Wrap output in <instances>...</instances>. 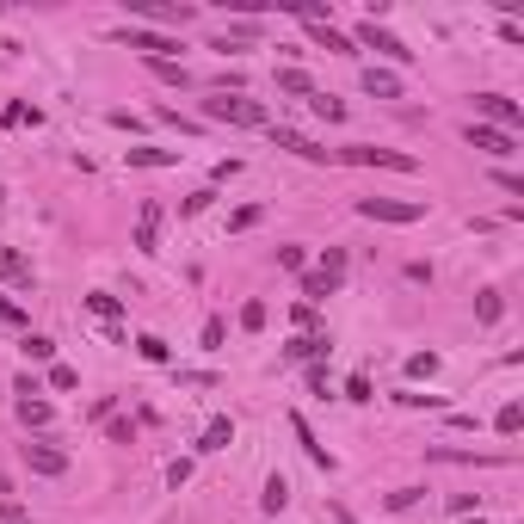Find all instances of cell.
Listing matches in <instances>:
<instances>
[{"label": "cell", "instance_id": "cell-2", "mask_svg": "<svg viewBox=\"0 0 524 524\" xmlns=\"http://www.w3.org/2000/svg\"><path fill=\"white\" fill-rule=\"evenodd\" d=\"M340 284H346V247H327V253H321V266L303 278V303L314 309V303H321V296H333Z\"/></svg>", "mask_w": 524, "mask_h": 524}, {"label": "cell", "instance_id": "cell-20", "mask_svg": "<svg viewBox=\"0 0 524 524\" xmlns=\"http://www.w3.org/2000/svg\"><path fill=\"white\" fill-rule=\"evenodd\" d=\"M173 148H130V167H173Z\"/></svg>", "mask_w": 524, "mask_h": 524}, {"label": "cell", "instance_id": "cell-6", "mask_svg": "<svg viewBox=\"0 0 524 524\" xmlns=\"http://www.w3.org/2000/svg\"><path fill=\"white\" fill-rule=\"evenodd\" d=\"M351 50H377V56H388V62H414V50H407V43H401L395 32H383L377 19H364V25H358Z\"/></svg>", "mask_w": 524, "mask_h": 524}, {"label": "cell", "instance_id": "cell-32", "mask_svg": "<svg viewBox=\"0 0 524 524\" xmlns=\"http://www.w3.org/2000/svg\"><path fill=\"white\" fill-rule=\"evenodd\" d=\"M395 401H401V407H438V395H414V388H401Z\"/></svg>", "mask_w": 524, "mask_h": 524}, {"label": "cell", "instance_id": "cell-30", "mask_svg": "<svg viewBox=\"0 0 524 524\" xmlns=\"http://www.w3.org/2000/svg\"><path fill=\"white\" fill-rule=\"evenodd\" d=\"M74 383H80V377H74L69 364H50V388H74Z\"/></svg>", "mask_w": 524, "mask_h": 524}, {"label": "cell", "instance_id": "cell-16", "mask_svg": "<svg viewBox=\"0 0 524 524\" xmlns=\"http://www.w3.org/2000/svg\"><path fill=\"white\" fill-rule=\"evenodd\" d=\"M309 37L321 43V50H333V56H358V50H351V37L333 32V25H309Z\"/></svg>", "mask_w": 524, "mask_h": 524}, {"label": "cell", "instance_id": "cell-27", "mask_svg": "<svg viewBox=\"0 0 524 524\" xmlns=\"http://www.w3.org/2000/svg\"><path fill=\"white\" fill-rule=\"evenodd\" d=\"M475 314H482V327H493V321H500V290H482V303H475Z\"/></svg>", "mask_w": 524, "mask_h": 524}, {"label": "cell", "instance_id": "cell-31", "mask_svg": "<svg viewBox=\"0 0 524 524\" xmlns=\"http://www.w3.org/2000/svg\"><path fill=\"white\" fill-rule=\"evenodd\" d=\"M346 401H370V377H364V370L346 383Z\"/></svg>", "mask_w": 524, "mask_h": 524}, {"label": "cell", "instance_id": "cell-11", "mask_svg": "<svg viewBox=\"0 0 524 524\" xmlns=\"http://www.w3.org/2000/svg\"><path fill=\"white\" fill-rule=\"evenodd\" d=\"M229 444H235V419H229V414H216L204 432H198V451L210 456V451H229Z\"/></svg>", "mask_w": 524, "mask_h": 524}, {"label": "cell", "instance_id": "cell-35", "mask_svg": "<svg viewBox=\"0 0 524 524\" xmlns=\"http://www.w3.org/2000/svg\"><path fill=\"white\" fill-rule=\"evenodd\" d=\"M0 493H6V475H0Z\"/></svg>", "mask_w": 524, "mask_h": 524}, {"label": "cell", "instance_id": "cell-25", "mask_svg": "<svg viewBox=\"0 0 524 524\" xmlns=\"http://www.w3.org/2000/svg\"><path fill=\"white\" fill-rule=\"evenodd\" d=\"M136 351L148 358V364H167V358H173V351H167V340H154V333H142V340H136Z\"/></svg>", "mask_w": 524, "mask_h": 524}, {"label": "cell", "instance_id": "cell-22", "mask_svg": "<svg viewBox=\"0 0 524 524\" xmlns=\"http://www.w3.org/2000/svg\"><path fill=\"white\" fill-rule=\"evenodd\" d=\"M142 13H148L154 25H185V19H192V6H185V0H179V6H142Z\"/></svg>", "mask_w": 524, "mask_h": 524}, {"label": "cell", "instance_id": "cell-3", "mask_svg": "<svg viewBox=\"0 0 524 524\" xmlns=\"http://www.w3.org/2000/svg\"><path fill=\"white\" fill-rule=\"evenodd\" d=\"M117 43L142 50L148 62H173V56H179V37L173 32H148V25H117Z\"/></svg>", "mask_w": 524, "mask_h": 524}, {"label": "cell", "instance_id": "cell-19", "mask_svg": "<svg viewBox=\"0 0 524 524\" xmlns=\"http://www.w3.org/2000/svg\"><path fill=\"white\" fill-rule=\"evenodd\" d=\"M19 351H25L32 364H50V358H56V340H43V333H25V340H19Z\"/></svg>", "mask_w": 524, "mask_h": 524}, {"label": "cell", "instance_id": "cell-24", "mask_svg": "<svg viewBox=\"0 0 524 524\" xmlns=\"http://www.w3.org/2000/svg\"><path fill=\"white\" fill-rule=\"evenodd\" d=\"M148 69H154V80H167V87H192L185 62H148Z\"/></svg>", "mask_w": 524, "mask_h": 524}, {"label": "cell", "instance_id": "cell-4", "mask_svg": "<svg viewBox=\"0 0 524 524\" xmlns=\"http://www.w3.org/2000/svg\"><path fill=\"white\" fill-rule=\"evenodd\" d=\"M358 216H364V222H395V229H407V222L426 216V204H414V198H358Z\"/></svg>", "mask_w": 524, "mask_h": 524}, {"label": "cell", "instance_id": "cell-17", "mask_svg": "<svg viewBox=\"0 0 524 524\" xmlns=\"http://www.w3.org/2000/svg\"><path fill=\"white\" fill-rule=\"evenodd\" d=\"M278 93H290V99H314V80L303 69H278Z\"/></svg>", "mask_w": 524, "mask_h": 524}, {"label": "cell", "instance_id": "cell-18", "mask_svg": "<svg viewBox=\"0 0 524 524\" xmlns=\"http://www.w3.org/2000/svg\"><path fill=\"white\" fill-rule=\"evenodd\" d=\"M259 506H266V512L278 519L284 506H290V482H284V475H272V482H266V500H259Z\"/></svg>", "mask_w": 524, "mask_h": 524}, {"label": "cell", "instance_id": "cell-7", "mask_svg": "<svg viewBox=\"0 0 524 524\" xmlns=\"http://www.w3.org/2000/svg\"><path fill=\"white\" fill-rule=\"evenodd\" d=\"M475 111L488 117V130H506V136H519V124H524V111L506 93H475Z\"/></svg>", "mask_w": 524, "mask_h": 524}, {"label": "cell", "instance_id": "cell-26", "mask_svg": "<svg viewBox=\"0 0 524 524\" xmlns=\"http://www.w3.org/2000/svg\"><path fill=\"white\" fill-rule=\"evenodd\" d=\"M493 426H500V432H506V438H512V432H519V426H524V407H519V401H506V407H500V419H493Z\"/></svg>", "mask_w": 524, "mask_h": 524}, {"label": "cell", "instance_id": "cell-1", "mask_svg": "<svg viewBox=\"0 0 524 524\" xmlns=\"http://www.w3.org/2000/svg\"><path fill=\"white\" fill-rule=\"evenodd\" d=\"M204 117H210V124H235V130H266V124H272V117H266V105L241 99V93H235V99H222V93L204 99Z\"/></svg>", "mask_w": 524, "mask_h": 524}, {"label": "cell", "instance_id": "cell-34", "mask_svg": "<svg viewBox=\"0 0 524 524\" xmlns=\"http://www.w3.org/2000/svg\"><path fill=\"white\" fill-rule=\"evenodd\" d=\"M0 327H25V314H19V303H6V296H0Z\"/></svg>", "mask_w": 524, "mask_h": 524}, {"label": "cell", "instance_id": "cell-15", "mask_svg": "<svg viewBox=\"0 0 524 524\" xmlns=\"http://www.w3.org/2000/svg\"><path fill=\"white\" fill-rule=\"evenodd\" d=\"M290 432L303 438V451H309V463H321V469H333V456H327V444H314V432H309V419H303V414H290Z\"/></svg>", "mask_w": 524, "mask_h": 524}, {"label": "cell", "instance_id": "cell-8", "mask_svg": "<svg viewBox=\"0 0 524 524\" xmlns=\"http://www.w3.org/2000/svg\"><path fill=\"white\" fill-rule=\"evenodd\" d=\"M272 130V142L278 148H290V154H303V161H333V148H321L314 136H303V130H290V124H266Z\"/></svg>", "mask_w": 524, "mask_h": 524}, {"label": "cell", "instance_id": "cell-9", "mask_svg": "<svg viewBox=\"0 0 524 524\" xmlns=\"http://www.w3.org/2000/svg\"><path fill=\"white\" fill-rule=\"evenodd\" d=\"M19 451H25V463H32L37 475H62V469H69V451L50 444V438H32V444H19Z\"/></svg>", "mask_w": 524, "mask_h": 524}, {"label": "cell", "instance_id": "cell-21", "mask_svg": "<svg viewBox=\"0 0 524 524\" xmlns=\"http://www.w3.org/2000/svg\"><path fill=\"white\" fill-rule=\"evenodd\" d=\"M87 309L99 314L105 327H117V314H124V309H117V296H105V290H93V296H87Z\"/></svg>", "mask_w": 524, "mask_h": 524}, {"label": "cell", "instance_id": "cell-14", "mask_svg": "<svg viewBox=\"0 0 524 524\" xmlns=\"http://www.w3.org/2000/svg\"><path fill=\"white\" fill-rule=\"evenodd\" d=\"M154 241H161V204H142V216H136V247H142V253H154Z\"/></svg>", "mask_w": 524, "mask_h": 524}, {"label": "cell", "instance_id": "cell-12", "mask_svg": "<svg viewBox=\"0 0 524 524\" xmlns=\"http://www.w3.org/2000/svg\"><path fill=\"white\" fill-rule=\"evenodd\" d=\"M19 419H25V432H37V438H43V432H50V401H37V395H19Z\"/></svg>", "mask_w": 524, "mask_h": 524}, {"label": "cell", "instance_id": "cell-33", "mask_svg": "<svg viewBox=\"0 0 524 524\" xmlns=\"http://www.w3.org/2000/svg\"><path fill=\"white\" fill-rule=\"evenodd\" d=\"M278 266L284 272H303V247H278Z\"/></svg>", "mask_w": 524, "mask_h": 524}, {"label": "cell", "instance_id": "cell-13", "mask_svg": "<svg viewBox=\"0 0 524 524\" xmlns=\"http://www.w3.org/2000/svg\"><path fill=\"white\" fill-rule=\"evenodd\" d=\"M364 93H370V99H401V74H388V69H364Z\"/></svg>", "mask_w": 524, "mask_h": 524}, {"label": "cell", "instance_id": "cell-28", "mask_svg": "<svg viewBox=\"0 0 524 524\" xmlns=\"http://www.w3.org/2000/svg\"><path fill=\"white\" fill-rule=\"evenodd\" d=\"M432 370H438V351H414L407 358V377H432Z\"/></svg>", "mask_w": 524, "mask_h": 524}, {"label": "cell", "instance_id": "cell-5", "mask_svg": "<svg viewBox=\"0 0 524 524\" xmlns=\"http://www.w3.org/2000/svg\"><path fill=\"white\" fill-rule=\"evenodd\" d=\"M340 161H346V167H388V173H414V167H419L414 154H395V148H370V142H351V148H340Z\"/></svg>", "mask_w": 524, "mask_h": 524}, {"label": "cell", "instance_id": "cell-23", "mask_svg": "<svg viewBox=\"0 0 524 524\" xmlns=\"http://www.w3.org/2000/svg\"><path fill=\"white\" fill-rule=\"evenodd\" d=\"M314 117H327V124H340V117H346V99H333V93H314Z\"/></svg>", "mask_w": 524, "mask_h": 524}, {"label": "cell", "instance_id": "cell-10", "mask_svg": "<svg viewBox=\"0 0 524 524\" xmlns=\"http://www.w3.org/2000/svg\"><path fill=\"white\" fill-rule=\"evenodd\" d=\"M469 148H482V154H493V161H506V154H519V136L488 130V124H469Z\"/></svg>", "mask_w": 524, "mask_h": 524}, {"label": "cell", "instance_id": "cell-29", "mask_svg": "<svg viewBox=\"0 0 524 524\" xmlns=\"http://www.w3.org/2000/svg\"><path fill=\"white\" fill-rule=\"evenodd\" d=\"M241 327H247V333H259V327H266V303H247V309H241Z\"/></svg>", "mask_w": 524, "mask_h": 524}]
</instances>
